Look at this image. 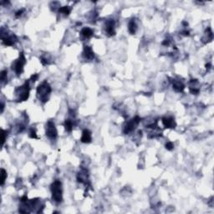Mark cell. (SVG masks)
<instances>
[{
	"label": "cell",
	"mask_w": 214,
	"mask_h": 214,
	"mask_svg": "<svg viewBox=\"0 0 214 214\" xmlns=\"http://www.w3.org/2000/svg\"><path fill=\"white\" fill-rule=\"evenodd\" d=\"M51 93V87L49 83L44 81L38 86L37 88V97L39 101L42 103H46L49 100V97Z\"/></svg>",
	"instance_id": "cell-1"
},
{
	"label": "cell",
	"mask_w": 214,
	"mask_h": 214,
	"mask_svg": "<svg viewBox=\"0 0 214 214\" xmlns=\"http://www.w3.org/2000/svg\"><path fill=\"white\" fill-rule=\"evenodd\" d=\"M15 96H16V101L21 102L27 100L29 96V81L28 80L22 85L19 86L15 90Z\"/></svg>",
	"instance_id": "cell-2"
},
{
	"label": "cell",
	"mask_w": 214,
	"mask_h": 214,
	"mask_svg": "<svg viewBox=\"0 0 214 214\" xmlns=\"http://www.w3.org/2000/svg\"><path fill=\"white\" fill-rule=\"evenodd\" d=\"M51 192H52V199L55 203H60L63 200L62 195V183L60 180H55L51 185Z\"/></svg>",
	"instance_id": "cell-3"
},
{
	"label": "cell",
	"mask_w": 214,
	"mask_h": 214,
	"mask_svg": "<svg viewBox=\"0 0 214 214\" xmlns=\"http://www.w3.org/2000/svg\"><path fill=\"white\" fill-rule=\"evenodd\" d=\"M25 64H26V59H25L24 53L21 52L20 55H19V59L14 61L13 65H12V69H13V70H14L17 75L22 74L23 71H24V66H25Z\"/></svg>",
	"instance_id": "cell-4"
},
{
	"label": "cell",
	"mask_w": 214,
	"mask_h": 214,
	"mask_svg": "<svg viewBox=\"0 0 214 214\" xmlns=\"http://www.w3.org/2000/svg\"><path fill=\"white\" fill-rule=\"evenodd\" d=\"M140 118L138 117V116H136L133 119H132L131 121H128L126 125L125 126V128H124V133L125 134H129L131 132H132L134 131L136 126H138V124L140 123Z\"/></svg>",
	"instance_id": "cell-5"
},
{
	"label": "cell",
	"mask_w": 214,
	"mask_h": 214,
	"mask_svg": "<svg viewBox=\"0 0 214 214\" xmlns=\"http://www.w3.org/2000/svg\"><path fill=\"white\" fill-rule=\"evenodd\" d=\"M46 136L51 140H55L57 137V130H56L55 123L51 121L47 123Z\"/></svg>",
	"instance_id": "cell-6"
},
{
	"label": "cell",
	"mask_w": 214,
	"mask_h": 214,
	"mask_svg": "<svg viewBox=\"0 0 214 214\" xmlns=\"http://www.w3.org/2000/svg\"><path fill=\"white\" fill-rule=\"evenodd\" d=\"M2 35V41L3 44L6 46H12L15 44L17 41V37L15 34L12 33V34H8L6 33V35L4 34H1Z\"/></svg>",
	"instance_id": "cell-7"
},
{
	"label": "cell",
	"mask_w": 214,
	"mask_h": 214,
	"mask_svg": "<svg viewBox=\"0 0 214 214\" xmlns=\"http://www.w3.org/2000/svg\"><path fill=\"white\" fill-rule=\"evenodd\" d=\"M105 29L106 35L109 37L115 35V21L113 19H108L105 25Z\"/></svg>",
	"instance_id": "cell-8"
},
{
	"label": "cell",
	"mask_w": 214,
	"mask_h": 214,
	"mask_svg": "<svg viewBox=\"0 0 214 214\" xmlns=\"http://www.w3.org/2000/svg\"><path fill=\"white\" fill-rule=\"evenodd\" d=\"M189 89L191 93L193 95H198L200 91V85L198 80H191L189 82Z\"/></svg>",
	"instance_id": "cell-9"
},
{
	"label": "cell",
	"mask_w": 214,
	"mask_h": 214,
	"mask_svg": "<svg viewBox=\"0 0 214 214\" xmlns=\"http://www.w3.org/2000/svg\"><path fill=\"white\" fill-rule=\"evenodd\" d=\"M162 123L165 127L168 129H174L176 127V121L173 117H163Z\"/></svg>",
	"instance_id": "cell-10"
},
{
	"label": "cell",
	"mask_w": 214,
	"mask_h": 214,
	"mask_svg": "<svg viewBox=\"0 0 214 214\" xmlns=\"http://www.w3.org/2000/svg\"><path fill=\"white\" fill-rule=\"evenodd\" d=\"M83 56L88 60H92L95 58V54H94L93 50L91 49V47L90 46H85L84 48V51H83Z\"/></svg>",
	"instance_id": "cell-11"
},
{
	"label": "cell",
	"mask_w": 214,
	"mask_h": 214,
	"mask_svg": "<svg viewBox=\"0 0 214 214\" xmlns=\"http://www.w3.org/2000/svg\"><path fill=\"white\" fill-rule=\"evenodd\" d=\"M77 180L79 182L81 183H87V180H88V172L86 169H82L80 171L78 176H77Z\"/></svg>",
	"instance_id": "cell-12"
},
{
	"label": "cell",
	"mask_w": 214,
	"mask_h": 214,
	"mask_svg": "<svg viewBox=\"0 0 214 214\" xmlns=\"http://www.w3.org/2000/svg\"><path fill=\"white\" fill-rule=\"evenodd\" d=\"M212 38H213V34H212V32L211 29L208 28V29L205 31L204 35H203V38H202V41H203L204 44H207V43L212 41Z\"/></svg>",
	"instance_id": "cell-13"
},
{
	"label": "cell",
	"mask_w": 214,
	"mask_h": 214,
	"mask_svg": "<svg viewBox=\"0 0 214 214\" xmlns=\"http://www.w3.org/2000/svg\"><path fill=\"white\" fill-rule=\"evenodd\" d=\"M91 140H92L91 132L89 130H84L81 136V141L83 143H90L91 142Z\"/></svg>",
	"instance_id": "cell-14"
},
{
	"label": "cell",
	"mask_w": 214,
	"mask_h": 214,
	"mask_svg": "<svg viewBox=\"0 0 214 214\" xmlns=\"http://www.w3.org/2000/svg\"><path fill=\"white\" fill-rule=\"evenodd\" d=\"M185 88V85L181 80H173V90L176 92H182Z\"/></svg>",
	"instance_id": "cell-15"
},
{
	"label": "cell",
	"mask_w": 214,
	"mask_h": 214,
	"mask_svg": "<svg viewBox=\"0 0 214 214\" xmlns=\"http://www.w3.org/2000/svg\"><path fill=\"white\" fill-rule=\"evenodd\" d=\"M128 30L131 34H135L137 30V25L135 21V19H132L128 24Z\"/></svg>",
	"instance_id": "cell-16"
},
{
	"label": "cell",
	"mask_w": 214,
	"mask_h": 214,
	"mask_svg": "<svg viewBox=\"0 0 214 214\" xmlns=\"http://www.w3.org/2000/svg\"><path fill=\"white\" fill-rule=\"evenodd\" d=\"M80 33H81V35L84 38H90L93 35V31L91 30L90 28H84L82 30H81V32H80Z\"/></svg>",
	"instance_id": "cell-17"
},
{
	"label": "cell",
	"mask_w": 214,
	"mask_h": 214,
	"mask_svg": "<svg viewBox=\"0 0 214 214\" xmlns=\"http://www.w3.org/2000/svg\"><path fill=\"white\" fill-rule=\"evenodd\" d=\"M70 11H71V8H69L68 6H65V7H62V8H60V9H59V13L61 14H64L65 16L67 17L68 15L69 14V13H70Z\"/></svg>",
	"instance_id": "cell-18"
},
{
	"label": "cell",
	"mask_w": 214,
	"mask_h": 214,
	"mask_svg": "<svg viewBox=\"0 0 214 214\" xmlns=\"http://www.w3.org/2000/svg\"><path fill=\"white\" fill-rule=\"evenodd\" d=\"M73 126H74V125H73L72 121H70V120H66L65 122V127L66 132H71L72 129H73Z\"/></svg>",
	"instance_id": "cell-19"
},
{
	"label": "cell",
	"mask_w": 214,
	"mask_h": 214,
	"mask_svg": "<svg viewBox=\"0 0 214 214\" xmlns=\"http://www.w3.org/2000/svg\"><path fill=\"white\" fill-rule=\"evenodd\" d=\"M7 74H8L7 70H3V71H1V78H0V80H1V82L2 83L8 82V76H7Z\"/></svg>",
	"instance_id": "cell-20"
},
{
	"label": "cell",
	"mask_w": 214,
	"mask_h": 214,
	"mask_svg": "<svg viewBox=\"0 0 214 214\" xmlns=\"http://www.w3.org/2000/svg\"><path fill=\"white\" fill-rule=\"evenodd\" d=\"M6 178H7V172L3 168H2L1 169V186H3L4 184Z\"/></svg>",
	"instance_id": "cell-21"
},
{
	"label": "cell",
	"mask_w": 214,
	"mask_h": 214,
	"mask_svg": "<svg viewBox=\"0 0 214 214\" xmlns=\"http://www.w3.org/2000/svg\"><path fill=\"white\" fill-rule=\"evenodd\" d=\"M173 147H174V145H173V143L171 142V141H168V142L166 144V148L167 149V150H169V151H172L173 149Z\"/></svg>",
	"instance_id": "cell-22"
},
{
	"label": "cell",
	"mask_w": 214,
	"mask_h": 214,
	"mask_svg": "<svg viewBox=\"0 0 214 214\" xmlns=\"http://www.w3.org/2000/svg\"><path fill=\"white\" fill-rule=\"evenodd\" d=\"M29 136H30L31 138H34V139H36V138H38V136H36V131L34 129H31L30 131V133H29Z\"/></svg>",
	"instance_id": "cell-23"
},
{
	"label": "cell",
	"mask_w": 214,
	"mask_h": 214,
	"mask_svg": "<svg viewBox=\"0 0 214 214\" xmlns=\"http://www.w3.org/2000/svg\"><path fill=\"white\" fill-rule=\"evenodd\" d=\"M6 133H7V132H5L4 130H2V136H3V144L4 143V141H5Z\"/></svg>",
	"instance_id": "cell-24"
},
{
	"label": "cell",
	"mask_w": 214,
	"mask_h": 214,
	"mask_svg": "<svg viewBox=\"0 0 214 214\" xmlns=\"http://www.w3.org/2000/svg\"><path fill=\"white\" fill-rule=\"evenodd\" d=\"M23 12H24V9H22V10H19V12H17V13H16V17H19V15L21 16V14H22Z\"/></svg>",
	"instance_id": "cell-25"
}]
</instances>
